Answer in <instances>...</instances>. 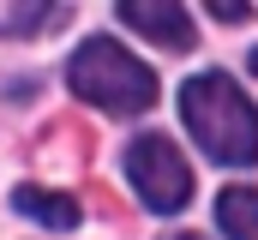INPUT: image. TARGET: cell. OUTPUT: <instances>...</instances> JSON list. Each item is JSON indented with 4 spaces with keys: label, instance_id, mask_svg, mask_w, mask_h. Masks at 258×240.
I'll use <instances>...</instances> for the list:
<instances>
[{
    "label": "cell",
    "instance_id": "cell-1",
    "mask_svg": "<svg viewBox=\"0 0 258 240\" xmlns=\"http://www.w3.org/2000/svg\"><path fill=\"white\" fill-rule=\"evenodd\" d=\"M180 114L216 162H234V168L258 162V108L234 90L228 72H198L180 90Z\"/></svg>",
    "mask_w": 258,
    "mask_h": 240
},
{
    "label": "cell",
    "instance_id": "cell-2",
    "mask_svg": "<svg viewBox=\"0 0 258 240\" xmlns=\"http://www.w3.org/2000/svg\"><path fill=\"white\" fill-rule=\"evenodd\" d=\"M72 90L90 102V108H108V114H144L156 102V72L144 60H132L114 36H90L78 54H72Z\"/></svg>",
    "mask_w": 258,
    "mask_h": 240
},
{
    "label": "cell",
    "instance_id": "cell-3",
    "mask_svg": "<svg viewBox=\"0 0 258 240\" xmlns=\"http://www.w3.org/2000/svg\"><path fill=\"white\" fill-rule=\"evenodd\" d=\"M126 174H132L138 198H144L156 216H174V210L192 198V168H186V156L174 150V138H162V132H144L126 150Z\"/></svg>",
    "mask_w": 258,
    "mask_h": 240
},
{
    "label": "cell",
    "instance_id": "cell-4",
    "mask_svg": "<svg viewBox=\"0 0 258 240\" xmlns=\"http://www.w3.org/2000/svg\"><path fill=\"white\" fill-rule=\"evenodd\" d=\"M120 18H126L132 30H144L150 42H162V48H192V42H198V30H192V18H186V6L126 0V6H120Z\"/></svg>",
    "mask_w": 258,
    "mask_h": 240
},
{
    "label": "cell",
    "instance_id": "cell-5",
    "mask_svg": "<svg viewBox=\"0 0 258 240\" xmlns=\"http://www.w3.org/2000/svg\"><path fill=\"white\" fill-rule=\"evenodd\" d=\"M12 204L30 216V222H48V228H78V198L66 192H48V186H18Z\"/></svg>",
    "mask_w": 258,
    "mask_h": 240
},
{
    "label": "cell",
    "instance_id": "cell-6",
    "mask_svg": "<svg viewBox=\"0 0 258 240\" xmlns=\"http://www.w3.org/2000/svg\"><path fill=\"white\" fill-rule=\"evenodd\" d=\"M216 216H222L228 240H258V192L252 186H228L216 198Z\"/></svg>",
    "mask_w": 258,
    "mask_h": 240
},
{
    "label": "cell",
    "instance_id": "cell-7",
    "mask_svg": "<svg viewBox=\"0 0 258 240\" xmlns=\"http://www.w3.org/2000/svg\"><path fill=\"white\" fill-rule=\"evenodd\" d=\"M210 12H216V18H246L252 6H234V0H210Z\"/></svg>",
    "mask_w": 258,
    "mask_h": 240
},
{
    "label": "cell",
    "instance_id": "cell-8",
    "mask_svg": "<svg viewBox=\"0 0 258 240\" xmlns=\"http://www.w3.org/2000/svg\"><path fill=\"white\" fill-rule=\"evenodd\" d=\"M168 240H204V234H168Z\"/></svg>",
    "mask_w": 258,
    "mask_h": 240
},
{
    "label": "cell",
    "instance_id": "cell-9",
    "mask_svg": "<svg viewBox=\"0 0 258 240\" xmlns=\"http://www.w3.org/2000/svg\"><path fill=\"white\" fill-rule=\"evenodd\" d=\"M246 66H252V72H258V48H252V60H246Z\"/></svg>",
    "mask_w": 258,
    "mask_h": 240
}]
</instances>
